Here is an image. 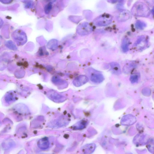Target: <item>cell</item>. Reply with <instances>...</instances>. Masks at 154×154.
<instances>
[{"mask_svg":"<svg viewBox=\"0 0 154 154\" xmlns=\"http://www.w3.org/2000/svg\"><path fill=\"white\" fill-rule=\"evenodd\" d=\"M131 12L137 17H147L150 15L151 10L145 3L137 2L134 5L131 9Z\"/></svg>","mask_w":154,"mask_h":154,"instance_id":"cell-1","label":"cell"},{"mask_svg":"<svg viewBox=\"0 0 154 154\" xmlns=\"http://www.w3.org/2000/svg\"><path fill=\"white\" fill-rule=\"evenodd\" d=\"M112 16L105 14L101 15L94 20V23L99 26H105L110 24L112 21Z\"/></svg>","mask_w":154,"mask_h":154,"instance_id":"cell-2","label":"cell"},{"mask_svg":"<svg viewBox=\"0 0 154 154\" xmlns=\"http://www.w3.org/2000/svg\"><path fill=\"white\" fill-rule=\"evenodd\" d=\"M92 26L87 23H82L79 25L76 29V32L81 36L89 35L92 32Z\"/></svg>","mask_w":154,"mask_h":154,"instance_id":"cell-3","label":"cell"},{"mask_svg":"<svg viewBox=\"0 0 154 154\" xmlns=\"http://www.w3.org/2000/svg\"><path fill=\"white\" fill-rule=\"evenodd\" d=\"M88 81V78L86 76L81 75L75 79L73 83L76 86L79 87L86 84Z\"/></svg>","mask_w":154,"mask_h":154,"instance_id":"cell-4","label":"cell"},{"mask_svg":"<svg viewBox=\"0 0 154 154\" xmlns=\"http://www.w3.org/2000/svg\"><path fill=\"white\" fill-rule=\"evenodd\" d=\"M131 17V14L128 11L123 10L121 11L117 15L118 20L120 22H124L129 19Z\"/></svg>","mask_w":154,"mask_h":154,"instance_id":"cell-5","label":"cell"},{"mask_svg":"<svg viewBox=\"0 0 154 154\" xmlns=\"http://www.w3.org/2000/svg\"><path fill=\"white\" fill-rule=\"evenodd\" d=\"M38 145L41 149L45 150L49 147V143L47 137H45L38 141Z\"/></svg>","mask_w":154,"mask_h":154,"instance_id":"cell-6","label":"cell"},{"mask_svg":"<svg viewBox=\"0 0 154 154\" xmlns=\"http://www.w3.org/2000/svg\"><path fill=\"white\" fill-rule=\"evenodd\" d=\"M110 65L111 67V70L113 74L119 75L121 74V70L119 64L115 62H112L110 64Z\"/></svg>","mask_w":154,"mask_h":154,"instance_id":"cell-7","label":"cell"},{"mask_svg":"<svg viewBox=\"0 0 154 154\" xmlns=\"http://www.w3.org/2000/svg\"><path fill=\"white\" fill-rule=\"evenodd\" d=\"M104 80L103 75L100 73H96L92 74L91 76V80L96 83H100Z\"/></svg>","mask_w":154,"mask_h":154,"instance_id":"cell-8","label":"cell"},{"mask_svg":"<svg viewBox=\"0 0 154 154\" xmlns=\"http://www.w3.org/2000/svg\"><path fill=\"white\" fill-rule=\"evenodd\" d=\"M129 42L130 41L129 38H124L122 40L121 48L123 52H127L128 51Z\"/></svg>","mask_w":154,"mask_h":154,"instance_id":"cell-9","label":"cell"},{"mask_svg":"<svg viewBox=\"0 0 154 154\" xmlns=\"http://www.w3.org/2000/svg\"><path fill=\"white\" fill-rule=\"evenodd\" d=\"M135 65L133 63L128 64L124 67V71L126 73H128L133 70L135 67Z\"/></svg>","mask_w":154,"mask_h":154,"instance_id":"cell-10","label":"cell"},{"mask_svg":"<svg viewBox=\"0 0 154 154\" xmlns=\"http://www.w3.org/2000/svg\"><path fill=\"white\" fill-rule=\"evenodd\" d=\"M135 26L137 29L143 30L146 27V25L144 22L139 21L136 22Z\"/></svg>","mask_w":154,"mask_h":154,"instance_id":"cell-11","label":"cell"},{"mask_svg":"<svg viewBox=\"0 0 154 154\" xmlns=\"http://www.w3.org/2000/svg\"><path fill=\"white\" fill-rule=\"evenodd\" d=\"M139 79V76L138 74H135L131 75L130 80L132 83H135L137 82Z\"/></svg>","mask_w":154,"mask_h":154,"instance_id":"cell-12","label":"cell"},{"mask_svg":"<svg viewBox=\"0 0 154 154\" xmlns=\"http://www.w3.org/2000/svg\"><path fill=\"white\" fill-rule=\"evenodd\" d=\"M52 8V5L51 3H50L47 4L45 8V12L46 14H48L50 13Z\"/></svg>","mask_w":154,"mask_h":154,"instance_id":"cell-13","label":"cell"},{"mask_svg":"<svg viewBox=\"0 0 154 154\" xmlns=\"http://www.w3.org/2000/svg\"><path fill=\"white\" fill-rule=\"evenodd\" d=\"M7 45L8 47L10 48L15 49V50L16 49V47L15 46L13 42H11L10 41L8 42Z\"/></svg>","mask_w":154,"mask_h":154,"instance_id":"cell-14","label":"cell"},{"mask_svg":"<svg viewBox=\"0 0 154 154\" xmlns=\"http://www.w3.org/2000/svg\"><path fill=\"white\" fill-rule=\"evenodd\" d=\"M107 1L109 3H117L118 0H107Z\"/></svg>","mask_w":154,"mask_h":154,"instance_id":"cell-15","label":"cell"},{"mask_svg":"<svg viewBox=\"0 0 154 154\" xmlns=\"http://www.w3.org/2000/svg\"><path fill=\"white\" fill-rule=\"evenodd\" d=\"M152 14L154 16V7L151 10Z\"/></svg>","mask_w":154,"mask_h":154,"instance_id":"cell-16","label":"cell"}]
</instances>
